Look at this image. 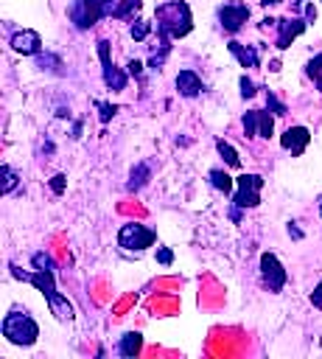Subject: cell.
Masks as SVG:
<instances>
[{
	"label": "cell",
	"mask_w": 322,
	"mask_h": 359,
	"mask_svg": "<svg viewBox=\"0 0 322 359\" xmlns=\"http://www.w3.org/2000/svg\"><path fill=\"white\" fill-rule=\"evenodd\" d=\"M311 303H314L316 309H322V280H319V283H316V289L311 292Z\"/></svg>",
	"instance_id": "obj_29"
},
{
	"label": "cell",
	"mask_w": 322,
	"mask_h": 359,
	"mask_svg": "<svg viewBox=\"0 0 322 359\" xmlns=\"http://www.w3.org/2000/svg\"><path fill=\"white\" fill-rule=\"evenodd\" d=\"M11 275H14V278H20V280H25V283H34V286L45 294V300H48L50 311H53L62 323H70V320H73V306L59 294V289H56V278H53V269H39V266H36V272H22V269L11 266Z\"/></svg>",
	"instance_id": "obj_1"
},
{
	"label": "cell",
	"mask_w": 322,
	"mask_h": 359,
	"mask_svg": "<svg viewBox=\"0 0 322 359\" xmlns=\"http://www.w3.org/2000/svg\"><path fill=\"white\" fill-rule=\"evenodd\" d=\"M305 73H308V79H314V84H316V90L322 93V53H316L308 65H305Z\"/></svg>",
	"instance_id": "obj_18"
},
{
	"label": "cell",
	"mask_w": 322,
	"mask_h": 359,
	"mask_svg": "<svg viewBox=\"0 0 322 359\" xmlns=\"http://www.w3.org/2000/svg\"><path fill=\"white\" fill-rule=\"evenodd\" d=\"M104 84L118 93V90L126 87V73H120L115 65H104Z\"/></svg>",
	"instance_id": "obj_15"
},
{
	"label": "cell",
	"mask_w": 322,
	"mask_h": 359,
	"mask_svg": "<svg viewBox=\"0 0 322 359\" xmlns=\"http://www.w3.org/2000/svg\"><path fill=\"white\" fill-rule=\"evenodd\" d=\"M154 20H157V34H162V36H168V39H182V36H188L190 28H193L190 8H188V3H182V0L160 3L157 11H154Z\"/></svg>",
	"instance_id": "obj_2"
},
{
	"label": "cell",
	"mask_w": 322,
	"mask_h": 359,
	"mask_svg": "<svg viewBox=\"0 0 322 359\" xmlns=\"http://www.w3.org/2000/svg\"><path fill=\"white\" fill-rule=\"evenodd\" d=\"M241 95H244V98H252V95H255V81L246 79V76H241Z\"/></svg>",
	"instance_id": "obj_25"
},
{
	"label": "cell",
	"mask_w": 322,
	"mask_h": 359,
	"mask_svg": "<svg viewBox=\"0 0 322 359\" xmlns=\"http://www.w3.org/2000/svg\"><path fill=\"white\" fill-rule=\"evenodd\" d=\"M305 20H308V22H316V8H314V3H305Z\"/></svg>",
	"instance_id": "obj_31"
},
{
	"label": "cell",
	"mask_w": 322,
	"mask_h": 359,
	"mask_svg": "<svg viewBox=\"0 0 322 359\" xmlns=\"http://www.w3.org/2000/svg\"><path fill=\"white\" fill-rule=\"evenodd\" d=\"M260 278L269 286V292H280L286 286L288 275H286V269H283V264H280V258L274 252H263L260 255Z\"/></svg>",
	"instance_id": "obj_8"
},
{
	"label": "cell",
	"mask_w": 322,
	"mask_h": 359,
	"mask_svg": "<svg viewBox=\"0 0 322 359\" xmlns=\"http://www.w3.org/2000/svg\"><path fill=\"white\" fill-rule=\"evenodd\" d=\"M207 177H210V185H213L216 191H221V194H232V185H235V182H232V177H230L227 171L213 168Z\"/></svg>",
	"instance_id": "obj_16"
},
{
	"label": "cell",
	"mask_w": 322,
	"mask_h": 359,
	"mask_svg": "<svg viewBox=\"0 0 322 359\" xmlns=\"http://www.w3.org/2000/svg\"><path fill=\"white\" fill-rule=\"evenodd\" d=\"M249 20V6L246 3H224L218 8V22L227 34H235L241 31V25Z\"/></svg>",
	"instance_id": "obj_9"
},
{
	"label": "cell",
	"mask_w": 322,
	"mask_h": 359,
	"mask_svg": "<svg viewBox=\"0 0 322 359\" xmlns=\"http://www.w3.org/2000/svg\"><path fill=\"white\" fill-rule=\"evenodd\" d=\"M148 31H151V22H148V20H137V22L132 25V31H129V34H132V39L143 42V39L148 36Z\"/></svg>",
	"instance_id": "obj_21"
},
{
	"label": "cell",
	"mask_w": 322,
	"mask_h": 359,
	"mask_svg": "<svg viewBox=\"0 0 322 359\" xmlns=\"http://www.w3.org/2000/svg\"><path fill=\"white\" fill-rule=\"evenodd\" d=\"M34 264H36L39 269H53V261H50L45 252H36V255H34Z\"/></svg>",
	"instance_id": "obj_27"
},
{
	"label": "cell",
	"mask_w": 322,
	"mask_h": 359,
	"mask_svg": "<svg viewBox=\"0 0 322 359\" xmlns=\"http://www.w3.org/2000/svg\"><path fill=\"white\" fill-rule=\"evenodd\" d=\"M216 149H218V154L224 157V163H227V165H232V168H238V165H241L238 151H235V149H232L227 140H218V143H216Z\"/></svg>",
	"instance_id": "obj_19"
},
{
	"label": "cell",
	"mask_w": 322,
	"mask_h": 359,
	"mask_svg": "<svg viewBox=\"0 0 322 359\" xmlns=\"http://www.w3.org/2000/svg\"><path fill=\"white\" fill-rule=\"evenodd\" d=\"M67 14L76 28H92L101 17H106V6L104 0H73Z\"/></svg>",
	"instance_id": "obj_5"
},
{
	"label": "cell",
	"mask_w": 322,
	"mask_h": 359,
	"mask_svg": "<svg viewBox=\"0 0 322 359\" xmlns=\"http://www.w3.org/2000/svg\"><path fill=\"white\" fill-rule=\"evenodd\" d=\"M260 188H263V177L258 174H241L235 177V208H258L260 205Z\"/></svg>",
	"instance_id": "obj_4"
},
{
	"label": "cell",
	"mask_w": 322,
	"mask_h": 359,
	"mask_svg": "<svg viewBox=\"0 0 322 359\" xmlns=\"http://www.w3.org/2000/svg\"><path fill=\"white\" fill-rule=\"evenodd\" d=\"M308 140H311V132H308L305 126H288V129L283 132V137H280V146L297 157V154H302V151H305Z\"/></svg>",
	"instance_id": "obj_11"
},
{
	"label": "cell",
	"mask_w": 322,
	"mask_h": 359,
	"mask_svg": "<svg viewBox=\"0 0 322 359\" xmlns=\"http://www.w3.org/2000/svg\"><path fill=\"white\" fill-rule=\"evenodd\" d=\"M11 48L17 50V53H22V56H31V53H39V48H42V36L36 34V31H20V34H14L11 36Z\"/></svg>",
	"instance_id": "obj_12"
},
{
	"label": "cell",
	"mask_w": 322,
	"mask_h": 359,
	"mask_svg": "<svg viewBox=\"0 0 322 359\" xmlns=\"http://www.w3.org/2000/svg\"><path fill=\"white\" fill-rule=\"evenodd\" d=\"M98 109H101V121H104V123L118 112V107H115V104H101V101H98Z\"/></svg>",
	"instance_id": "obj_26"
},
{
	"label": "cell",
	"mask_w": 322,
	"mask_h": 359,
	"mask_svg": "<svg viewBox=\"0 0 322 359\" xmlns=\"http://www.w3.org/2000/svg\"><path fill=\"white\" fill-rule=\"evenodd\" d=\"M241 123H244V135L246 137H266L269 140L274 135V118L269 112H263V109H249Z\"/></svg>",
	"instance_id": "obj_7"
},
{
	"label": "cell",
	"mask_w": 322,
	"mask_h": 359,
	"mask_svg": "<svg viewBox=\"0 0 322 359\" xmlns=\"http://www.w3.org/2000/svg\"><path fill=\"white\" fill-rule=\"evenodd\" d=\"M3 337L14 345H34L39 337V325L25 311H8L3 317Z\"/></svg>",
	"instance_id": "obj_3"
},
{
	"label": "cell",
	"mask_w": 322,
	"mask_h": 359,
	"mask_svg": "<svg viewBox=\"0 0 322 359\" xmlns=\"http://www.w3.org/2000/svg\"><path fill=\"white\" fill-rule=\"evenodd\" d=\"M263 6H274V3H280V0H260Z\"/></svg>",
	"instance_id": "obj_33"
},
{
	"label": "cell",
	"mask_w": 322,
	"mask_h": 359,
	"mask_svg": "<svg viewBox=\"0 0 322 359\" xmlns=\"http://www.w3.org/2000/svg\"><path fill=\"white\" fill-rule=\"evenodd\" d=\"M143 6V0H123L118 8H115V14L112 17H118V20H129L132 17V11H137Z\"/></svg>",
	"instance_id": "obj_20"
},
{
	"label": "cell",
	"mask_w": 322,
	"mask_h": 359,
	"mask_svg": "<svg viewBox=\"0 0 322 359\" xmlns=\"http://www.w3.org/2000/svg\"><path fill=\"white\" fill-rule=\"evenodd\" d=\"M154 238H157V233L151 230V227H146V224H123L120 227V233H118V244L123 247V250H146V247H151L154 244Z\"/></svg>",
	"instance_id": "obj_6"
},
{
	"label": "cell",
	"mask_w": 322,
	"mask_h": 359,
	"mask_svg": "<svg viewBox=\"0 0 322 359\" xmlns=\"http://www.w3.org/2000/svg\"><path fill=\"white\" fill-rule=\"evenodd\" d=\"M129 76H134V79H140V76H143V65L132 59V62H129Z\"/></svg>",
	"instance_id": "obj_30"
},
{
	"label": "cell",
	"mask_w": 322,
	"mask_h": 359,
	"mask_svg": "<svg viewBox=\"0 0 322 359\" xmlns=\"http://www.w3.org/2000/svg\"><path fill=\"white\" fill-rule=\"evenodd\" d=\"M140 348H143V337L140 334H123V339L118 345V353L120 356H134V353H140Z\"/></svg>",
	"instance_id": "obj_17"
},
{
	"label": "cell",
	"mask_w": 322,
	"mask_h": 359,
	"mask_svg": "<svg viewBox=\"0 0 322 359\" xmlns=\"http://www.w3.org/2000/svg\"><path fill=\"white\" fill-rule=\"evenodd\" d=\"M305 25H308V20H302V17H280L277 20V48L286 50L305 31Z\"/></svg>",
	"instance_id": "obj_10"
},
{
	"label": "cell",
	"mask_w": 322,
	"mask_h": 359,
	"mask_svg": "<svg viewBox=\"0 0 322 359\" xmlns=\"http://www.w3.org/2000/svg\"><path fill=\"white\" fill-rule=\"evenodd\" d=\"M176 90H179V95L193 98V95H199L204 90V84H202V79L193 70H179L176 73Z\"/></svg>",
	"instance_id": "obj_14"
},
{
	"label": "cell",
	"mask_w": 322,
	"mask_h": 359,
	"mask_svg": "<svg viewBox=\"0 0 322 359\" xmlns=\"http://www.w3.org/2000/svg\"><path fill=\"white\" fill-rule=\"evenodd\" d=\"M319 216H322V205H319Z\"/></svg>",
	"instance_id": "obj_34"
},
{
	"label": "cell",
	"mask_w": 322,
	"mask_h": 359,
	"mask_svg": "<svg viewBox=\"0 0 322 359\" xmlns=\"http://www.w3.org/2000/svg\"><path fill=\"white\" fill-rule=\"evenodd\" d=\"M157 261H160V264H171V261H174L171 250H160V252H157Z\"/></svg>",
	"instance_id": "obj_32"
},
{
	"label": "cell",
	"mask_w": 322,
	"mask_h": 359,
	"mask_svg": "<svg viewBox=\"0 0 322 359\" xmlns=\"http://www.w3.org/2000/svg\"><path fill=\"white\" fill-rule=\"evenodd\" d=\"M50 188H53V194H62V191H64V174H56V177L50 180Z\"/></svg>",
	"instance_id": "obj_28"
},
{
	"label": "cell",
	"mask_w": 322,
	"mask_h": 359,
	"mask_svg": "<svg viewBox=\"0 0 322 359\" xmlns=\"http://www.w3.org/2000/svg\"><path fill=\"white\" fill-rule=\"evenodd\" d=\"M266 107H269L274 115H286V104H283L274 93H269V95H266Z\"/></svg>",
	"instance_id": "obj_22"
},
{
	"label": "cell",
	"mask_w": 322,
	"mask_h": 359,
	"mask_svg": "<svg viewBox=\"0 0 322 359\" xmlns=\"http://www.w3.org/2000/svg\"><path fill=\"white\" fill-rule=\"evenodd\" d=\"M146 177H148V168H146V165H137V171H132V182H129V188H132V191L140 188V185L146 182Z\"/></svg>",
	"instance_id": "obj_23"
},
{
	"label": "cell",
	"mask_w": 322,
	"mask_h": 359,
	"mask_svg": "<svg viewBox=\"0 0 322 359\" xmlns=\"http://www.w3.org/2000/svg\"><path fill=\"white\" fill-rule=\"evenodd\" d=\"M227 48H230V53L241 62V67H258V65H260V48H258V45H244V42L232 39Z\"/></svg>",
	"instance_id": "obj_13"
},
{
	"label": "cell",
	"mask_w": 322,
	"mask_h": 359,
	"mask_svg": "<svg viewBox=\"0 0 322 359\" xmlns=\"http://www.w3.org/2000/svg\"><path fill=\"white\" fill-rule=\"evenodd\" d=\"M14 185H17V174H14L8 165H3V194L14 191Z\"/></svg>",
	"instance_id": "obj_24"
}]
</instances>
